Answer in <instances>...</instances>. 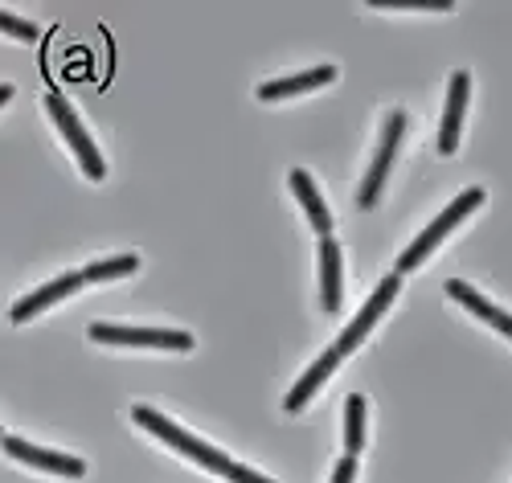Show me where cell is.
<instances>
[{"label": "cell", "instance_id": "4fadbf2b", "mask_svg": "<svg viewBox=\"0 0 512 483\" xmlns=\"http://www.w3.org/2000/svg\"><path fill=\"white\" fill-rule=\"evenodd\" d=\"M336 78L332 66H316L308 74H291V78H275V82H263L259 86V99L271 103V99H287V95H300V91H316V86H328Z\"/></svg>", "mask_w": 512, "mask_h": 483}, {"label": "cell", "instance_id": "e0dca14e", "mask_svg": "<svg viewBox=\"0 0 512 483\" xmlns=\"http://www.w3.org/2000/svg\"><path fill=\"white\" fill-rule=\"evenodd\" d=\"M0 29L13 33V37H21V41H37V25H29V21L13 17L9 9H0Z\"/></svg>", "mask_w": 512, "mask_h": 483}, {"label": "cell", "instance_id": "6da1fadb", "mask_svg": "<svg viewBox=\"0 0 512 483\" xmlns=\"http://www.w3.org/2000/svg\"><path fill=\"white\" fill-rule=\"evenodd\" d=\"M132 418H136L144 430H152L160 443H168L173 451H181L185 459L201 463L205 471H213V475H230V471H234V459H230V455H222L218 447H209V443H201V438H193L189 430H181L177 422H168V418L156 414L152 406H132Z\"/></svg>", "mask_w": 512, "mask_h": 483}, {"label": "cell", "instance_id": "ac0fdd59", "mask_svg": "<svg viewBox=\"0 0 512 483\" xmlns=\"http://www.w3.org/2000/svg\"><path fill=\"white\" fill-rule=\"evenodd\" d=\"M357 479V459L353 455H345L336 463V471H332V483H353Z\"/></svg>", "mask_w": 512, "mask_h": 483}, {"label": "cell", "instance_id": "52a82bcc", "mask_svg": "<svg viewBox=\"0 0 512 483\" xmlns=\"http://www.w3.org/2000/svg\"><path fill=\"white\" fill-rule=\"evenodd\" d=\"M5 451H9L13 459L29 463V467L54 471V475H70V479L87 475V463H82V459H74V455H62V451H46V447H33V443H25V438H17V434H5Z\"/></svg>", "mask_w": 512, "mask_h": 483}, {"label": "cell", "instance_id": "5bb4252c", "mask_svg": "<svg viewBox=\"0 0 512 483\" xmlns=\"http://www.w3.org/2000/svg\"><path fill=\"white\" fill-rule=\"evenodd\" d=\"M320 303L324 312L340 307V246L332 238H320Z\"/></svg>", "mask_w": 512, "mask_h": 483}, {"label": "cell", "instance_id": "9a60e30c", "mask_svg": "<svg viewBox=\"0 0 512 483\" xmlns=\"http://www.w3.org/2000/svg\"><path fill=\"white\" fill-rule=\"evenodd\" d=\"M365 447V398L361 393H349L345 402V451L357 459Z\"/></svg>", "mask_w": 512, "mask_h": 483}, {"label": "cell", "instance_id": "277c9868", "mask_svg": "<svg viewBox=\"0 0 512 483\" xmlns=\"http://www.w3.org/2000/svg\"><path fill=\"white\" fill-rule=\"evenodd\" d=\"M402 131H406V115L402 111H390L386 115V131H381V144H377V156L369 164V177L361 181V193H357V205L361 209H373L377 205V193L390 177V164L398 156V144H402Z\"/></svg>", "mask_w": 512, "mask_h": 483}, {"label": "cell", "instance_id": "2e32d148", "mask_svg": "<svg viewBox=\"0 0 512 483\" xmlns=\"http://www.w3.org/2000/svg\"><path fill=\"white\" fill-rule=\"evenodd\" d=\"M140 271V258L136 254H119V258H107V262H91L87 271V283H107V279H123V275H136Z\"/></svg>", "mask_w": 512, "mask_h": 483}, {"label": "cell", "instance_id": "7a4b0ae2", "mask_svg": "<svg viewBox=\"0 0 512 483\" xmlns=\"http://www.w3.org/2000/svg\"><path fill=\"white\" fill-rule=\"evenodd\" d=\"M480 205H484V189H467V193H459V197H455V201H451V205H447V209L435 217V222H431V226H426V230H422V234L410 242V250L398 258V275H402V271L422 267L426 254H431V250H435V246H439V242H443V238H447V234H451V230L463 222V217L472 213V209H480Z\"/></svg>", "mask_w": 512, "mask_h": 483}, {"label": "cell", "instance_id": "8992f818", "mask_svg": "<svg viewBox=\"0 0 512 483\" xmlns=\"http://www.w3.org/2000/svg\"><path fill=\"white\" fill-rule=\"evenodd\" d=\"M91 340H99V344H132V348H177V353H189V348H193V336L189 332H168V328L91 324Z\"/></svg>", "mask_w": 512, "mask_h": 483}, {"label": "cell", "instance_id": "8fae6325", "mask_svg": "<svg viewBox=\"0 0 512 483\" xmlns=\"http://www.w3.org/2000/svg\"><path fill=\"white\" fill-rule=\"evenodd\" d=\"M447 295H451L455 303H463L467 312H476L484 324H492L496 332H504V336L512 340V316H508V312H500L496 303H488V299H484L476 287H467L463 279H451V283H447Z\"/></svg>", "mask_w": 512, "mask_h": 483}, {"label": "cell", "instance_id": "3957f363", "mask_svg": "<svg viewBox=\"0 0 512 483\" xmlns=\"http://www.w3.org/2000/svg\"><path fill=\"white\" fill-rule=\"evenodd\" d=\"M46 107H50V115H54V123H58V131L66 136V144L74 148V156H78V164H82V172H87L91 181H103L107 177V164H103V156H99V148H95V140L87 136V127L78 123V115H74V107L62 99V95H50L46 99Z\"/></svg>", "mask_w": 512, "mask_h": 483}, {"label": "cell", "instance_id": "30bf717a", "mask_svg": "<svg viewBox=\"0 0 512 483\" xmlns=\"http://www.w3.org/2000/svg\"><path fill=\"white\" fill-rule=\"evenodd\" d=\"M340 361H345V357H340V353H336V344H332L328 353H324V357H320V361H316V365H312V369H308V373H304L300 381H295V389L287 393L283 410H287V414H300V410H304V406L312 402V393H316V389H320V385H324V381L332 377V369H336Z\"/></svg>", "mask_w": 512, "mask_h": 483}, {"label": "cell", "instance_id": "ba28073f", "mask_svg": "<svg viewBox=\"0 0 512 483\" xmlns=\"http://www.w3.org/2000/svg\"><path fill=\"white\" fill-rule=\"evenodd\" d=\"M82 283H87V275L82 271H70V275H58L54 283H46L41 291H33V295H25V299H17L13 303V312H9V320L13 324H25V320H33L37 312H46V307H54L58 299H66V295H74Z\"/></svg>", "mask_w": 512, "mask_h": 483}, {"label": "cell", "instance_id": "9c48e42d", "mask_svg": "<svg viewBox=\"0 0 512 483\" xmlns=\"http://www.w3.org/2000/svg\"><path fill=\"white\" fill-rule=\"evenodd\" d=\"M467 91H472V78H467V70H455L451 74V86H447L443 127H439V152L443 156H451L459 148V127H463V111H467Z\"/></svg>", "mask_w": 512, "mask_h": 483}, {"label": "cell", "instance_id": "7c38bea8", "mask_svg": "<svg viewBox=\"0 0 512 483\" xmlns=\"http://www.w3.org/2000/svg\"><path fill=\"white\" fill-rule=\"evenodd\" d=\"M291 189H295V197H300V205L308 209V222H312V230H316L320 238H332V213H328L324 197L316 193V181L308 177L304 168H295V172H291Z\"/></svg>", "mask_w": 512, "mask_h": 483}, {"label": "cell", "instance_id": "d6986e66", "mask_svg": "<svg viewBox=\"0 0 512 483\" xmlns=\"http://www.w3.org/2000/svg\"><path fill=\"white\" fill-rule=\"evenodd\" d=\"M230 483H271L267 475H259V471H250V467H242V463H234V471L226 475Z\"/></svg>", "mask_w": 512, "mask_h": 483}, {"label": "cell", "instance_id": "5b68a950", "mask_svg": "<svg viewBox=\"0 0 512 483\" xmlns=\"http://www.w3.org/2000/svg\"><path fill=\"white\" fill-rule=\"evenodd\" d=\"M398 291H402V275H386V279L377 283V291L369 295V303H365L361 312H357V320H353L345 332H340V340H336V353H340V357H349L353 348H357V344L369 336V328H373L381 316H386V307L398 299Z\"/></svg>", "mask_w": 512, "mask_h": 483}]
</instances>
